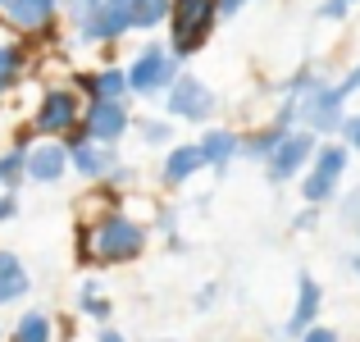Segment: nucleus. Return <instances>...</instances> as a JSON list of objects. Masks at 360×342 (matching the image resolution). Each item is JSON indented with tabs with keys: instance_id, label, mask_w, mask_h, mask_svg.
Listing matches in <instances>:
<instances>
[{
	"instance_id": "9",
	"label": "nucleus",
	"mask_w": 360,
	"mask_h": 342,
	"mask_svg": "<svg viewBox=\"0 0 360 342\" xmlns=\"http://www.w3.org/2000/svg\"><path fill=\"white\" fill-rule=\"evenodd\" d=\"M64 146H69V174L87 178V183H105V178L115 174V165L123 160V156H119V146L91 141V137H82L78 128L64 132Z\"/></svg>"
},
{
	"instance_id": "17",
	"label": "nucleus",
	"mask_w": 360,
	"mask_h": 342,
	"mask_svg": "<svg viewBox=\"0 0 360 342\" xmlns=\"http://www.w3.org/2000/svg\"><path fill=\"white\" fill-rule=\"evenodd\" d=\"M27 292H32V274H27V265L18 260V251L0 246V310L27 301Z\"/></svg>"
},
{
	"instance_id": "18",
	"label": "nucleus",
	"mask_w": 360,
	"mask_h": 342,
	"mask_svg": "<svg viewBox=\"0 0 360 342\" xmlns=\"http://www.w3.org/2000/svg\"><path fill=\"white\" fill-rule=\"evenodd\" d=\"M292 128H278V123H264V128H251V132H242V160H251V165H264L269 160V151L278 146L283 137H288Z\"/></svg>"
},
{
	"instance_id": "3",
	"label": "nucleus",
	"mask_w": 360,
	"mask_h": 342,
	"mask_svg": "<svg viewBox=\"0 0 360 342\" xmlns=\"http://www.w3.org/2000/svg\"><path fill=\"white\" fill-rule=\"evenodd\" d=\"M347 169H352V151H347L338 137H333V141L319 137V146H315V156H310L306 174L297 178V187H301V205H315V210L333 205V201H338V192H342Z\"/></svg>"
},
{
	"instance_id": "5",
	"label": "nucleus",
	"mask_w": 360,
	"mask_h": 342,
	"mask_svg": "<svg viewBox=\"0 0 360 342\" xmlns=\"http://www.w3.org/2000/svg\"><path fill=\"white\" fill-rule=\"evenodd\" d=\"M165 114L174 123H192V128H205V123H214V114H219V91L210 87L205 78H196V73H178L174 87L165 91Z\"/></svg>"
},
{
	"instance_id": "19",
	"label": "nucleus",
	"mask_w": 360,
	"mask_h": 342,
	"mask_svg": "<svg viewBox=\"0 0 360 342\" xmlns=\"http://www.w3.org/2000/svg\"><path fill=\"white\" fill-rule=\"evenodd\" d=\"M9 342H55V319L46 310H23L9 329Z\"/></svg>"
},
{
	"instance_id": "13",
	"label": "nucleus",
	"mask_w": 360,
	"mask_h": 342,
	"mask_svg": "<svg viewBox=\"0 0 360 342\" xmlns=\"http://www.w3.org/2000/svg\"><path fill=\"white\" fill-rule=\"evenodd\" d=\"M205 174V156L196 141H174V146H165V156H160V183L169 187V192H183L192 178Z\"/></svg>"
},
{
	"instance_id": "21",
	"label": "nucleus",
	"mask_w": 360,
	"mask_h": 342,
	"mask_svg": "<svg viewBox=\"0 0 360 342\" xmlns=\"http://www.w3.org/2000/svg\"><path fill=\"white\" fill-rule=\"evenodd\" d=\"M165 18H169V0H128L132 32H160Z\"/></svg>"
},
{
	"instance_id": "8",
	"label": "nucleus",
	"mask_w": 360,
	"mask_h": 342,
	"mask_svg": "<svg viewBox=\"0 0 360 342\" xmlns=\"http://www.w3.org/2000/svg\"><path fill=\"white\" fill-rule=\"evenodd\" d=\"M78 132L91 141H105V146H119L132 132V101H87Z\"/></svg>"
},
{
	"instance_id": "15",
	"label": "nucleus",
	"mask_w": 360,
	"mask_h": 342,
	"mask_svg": "<svg viewBox=\"0 0 360 342\" xmlns=\"http://www.w3.org/2000/svg\"><path fill=\"white\" fill-rule=\"evenodd\" d=\"M27 69H32V51H27V42L5 23V18H0V96H9V91L23 87Z\"/></svg>"
},
{
	"instance_id": "26",
	"label": "nucleus",
	"mask_w": 360,
	"mask_h": 342,
	"mask_svg": "<svg viewBox=\"0 0 360 342\" xmlns=\"http://www.w3.org/2000/svg\"><path fill=\"white\" fill-rule=\"evenodd\" d=\"M333 205H338V220H342V228H347V224L356 220V210H360V183L352 187V192H338Z\"/></svg>"
},
{
	"instance_id": "27",
	"label": "nucleus",
	"mask_w": 360,
	"mask_h": 342,
	"mask_svg": "<svg viewBox=\"0 0 360 342\" xmlns=\"http://www.w3.org/2000/svg\"><path fill=\"white\" fill-rule=\"evenodd\" d=\"M214 301H219V283H201V288H196V297H192V310H196V315H210V310H214Z\"/></svg>"
},
{
	"instance_id": "32",
	"label": "nucleus",
	"mask_w": 360,
	"mask_h": 342,
	"mask_svg": "<svg viewBox=\"0 0 360 342\" xmlns=\"http://www.w3.org/2000/svg\"><path fill=\"white\" fill-rule=\"evenodd\" d=\"M96 342H128L119 334V329H110V324H101V334H96Z\"/></svg>"
},
{
	"instance_id": "23",
	"label": "nucleus",
	"mask_w": 360,
	"mask_h": 342,
	"mask_svg": "<svg viewBox=\"0 0 360 342\" xmlns=\"http://www.w3.org/2000/svg\"><path fill=\"white\" fill-rule=\"evenodd\" d=\"M27 183V165H23V146L0 151V192H23Z\"/></svg>"
},
{
	"instance_id": "14",
	"label": "nucleus",
	"mask_w": 360,
	"mask_h": 342,
	"mask_svg": "<svg viewBox=\"0 0 360 342\" xmlns=\"http://www.w3.org/2000/svg\"><path fill=\"white\" fill-rule=\"evenodd\" d=\"M319 310H324V283H319L315 274L301 270L297 274V301H292V315L283 319V338L297 342L310 324H319Z\"/></svg>"
},
{
	"instance_id": "33",
	"label": "nucleus",
	"mask_w": 360,
	"mask_h": 342,
	"mask_svg": "<svg viewBox=\"0 0 360 342\" xmlns=\"http://www.w3.org/2000/svg\"><path fill=\"white\" fill-rule=\"evenodd\" d=\"M347 233H356V242H360V210H356V220L347 224Z\"/></svg>"
},
{
	"instance_id": "6",
	"label": "nucleus",
	"mask_w": 360,
	"mask_h": 342,
	"mask_svg": "<svg viewBox=\"0 0 360 342\" xmlns=\"http://www.w3.org/2000/svg\"><path fill=\"white\" fill-rule=\"evenodd\" d=\"M82 106H87V101L73 91L69 78H64V82H46L41 101H37L32 119H27V128H32V137H64V132L78 128Z\"/></svg>"
},
{
	"instance_id": "11",
	"label": "nucleus",
	"mask_w": 360,
	"mask_h": 342,
	"mask_svg": "<svg viewBox=\"0 0 360 342\" xmlns=\"http://www.w3.org/2000/svg\"><path fill=\"white\" fill-rule=\"evenodd\" d=\"M23 165H27V183L55 187L69 174V146H64V137H32L23 146Z\"/></svg>"
},
{
	"instance_id": "35",
	"label": "nucleus",
	"mask_w": 360,
	"mask_h": 342,
	"mask_svg": "<svg viewBox=\"0 0 360 342\" xmlns=\"http://www.w3.org/2000/svg\"><path fill=\"white\" fill-rule=\"evenodd\" d=\"M0 342H5V334H0Z\"/></svg>"
},
{
	"instance_id": "16",
	"label": "nucleus",
	"mask_w": 360,
	"mask_h": 342,
	"mask_svg": "<svg viewBox=\"0 0 360 342\" xmlns=\"http://www.w3.org/2000/svg\"><path fill=\"white\" fill-rule=\"evenodd\" d=\"M196 146H201V156H205V169L229 174V169L242 160V132L224 128V123H205L201 137H196Z\"/></svg>"
},
{
	"instance_id": "1",
	"label": "nucleus",
	"mask_w": 360,
	"mask_h": 342,
	"mask_svg": "<svg viewBox=\"0 0 360 342\" xmlns=\"http://www.w3.org/2000/svg\"><path fill=\"white\" fill-rule=\"evenodd\" d=\"M150 246V224H141L137 215H128L119 205V196L96 210L87 224H78V265L82 270H115V265L141 260Z\"/></svg>"
},
{
	"instance_id": "28",
	"label": "nucleus",
	"mask_w": 360,
	"mask_h": 342,
	"mask_svg": "<svg viewBox=\"0 0 360 342\" xmlns=\"http://www.w3.org/2000/svg\"><path fill=\"white\" fill-rule=\"evenodd\" d=\"M297 342H338V329H328V324H310Z\"/></svg>"
},
{
	"instance_id": "20",
	"label": "nucleus",
	"mask_w": 360,
	"mask_h": 342,
	"mask_svg": "<svg viewBox=\"0 0 360 342\" xmlns=\"http://www.w3.org/2000/svg\"><path fill=\"white\" fill-rule=\"evenodd\" d=\"M78 310L91 319V324H110V315H115V301L101 292V279H82V288H78Z\"/></svg>"
},
{
	"instance_id": "30",
	"label": "nucleus",
	"mask_w": 360,
	"mask_h": 342,
	"mask_svg": "<svg viewBox=\"0 0 360 342\" xmlns=\"http://www.w3.org/2000/svg\"><path fill=\"white\" fill-rule=\"evenodd\" d=\"M315 224H319V210H315V205H301V215L292 220V228H297V233H310Z\"/></svg>"
},
{
	"instance_id": "22",
	"label": "nucleus",
	"mask_w": 360,
	"mask_h": 342,
	"mask_svg": "<svg viewBox=\"0 0 360 342\" xmlns=\"http://www.w3.org/2000/svg\"><path fill=\"white\" fill-rule=\"evenodd\" d=\"M132 132H137V141L141 146H150V151H165V146H174L178 141V128H174V119H132Z\"/></svg>"
},
{
	"instance_id": "4",
	"label": "nucleus",
	"mask_w": 360,
	"mask_h": 342,
	"mask_svg": "<svg viewBox=\"0 0 360 342\" xmlns=\"http://www.w3.org/2000/svg\"><path fill=\"white\" fill-rule=\"evenodd\" d=\"M123 73H128L132 101H155V96H165V91L174 87V78L183 73V60H178L165 42H146L128 64H123Z\"/></svg>"
},
{
	"instance_id": "31",
	"label": "nucleus",
	"mask_w": 360,
	"mask_h": 342,
	"mask_svg": "<svg viewBox=\"0 0 360 342\" xmlns=\"http://www.w3.org/2000/svg\"><path fill=\"white\" fill-rule=\"evenodd\" d=\"M214 5H219V18H238L251 0H214Z\"/></svg>"
},
{
	"instance_id": "25",
	"label": "nucleus",
	"mask_w": 360,
	"mask_h": 342,
	"mask_svg": "<svg viewBox=\"0 0 360 342\" xmlns=\"http://www.w3.org/2000/svg\"><path fill=\"white\" fill-rule=\"evenodd\" d=\"M356 5H360V0H319L315 18H324V23H342V18H352Z\"/></svg>"
},
{
	"instance_id": "34",
	"label": "nucleus",
	"mask_w": 360,
	"mask_h": 342,
	"mask_svg": "<svg viewBox=\"0 0 360 342\" xmlns=\"http://www.w3.org/2000/svg\"><path fill=\"white\" fill-rule=\"evenodd\" d=\"M155 342H183V338H155Z\"/></svg>"
},
{
	"instance_id": "24",
	"label": "nucleus",
	"mask_w": 360,
	"mask_h": 342,
	"mask_svg": "<svg viewBox=\"0 0 360 342\" xmlns=\"http://www.w3.org/2000/svg\"><path fill=\"white\" fill-rule=\"evenodd\" d=\"M338 141H342L352 156L360 151V110H347L342 114V123H338Z\"/></svg>"
},
{
	"instance_id": "10",
	"label": "nucleus",
	"mask_w": 360,
	"mask_h": 342,
	"mask_svg": "<svg viewBox=\"0 0 360 342\" xmlns=\"http://www.w3.org/2000/svg\"><path fill=\"white\" fill-rule=\"evenodd\" d=\"M0 18L18 37H55V27L64 23L60 0H0Z\"/></svg>"
},
{
	"instance_id": "12",
	"label": "nucleus",
	"mask_w": 360,
	"mask_h": 342,
	"mask_svg": "<svg viewBox=\"0 0 360 342\" xmlns=\"http://www.w3.org/2000/svg\"><path fill=\"white\" fill-rule=\"evenodd\" d=\"M69 82H73V91H78L82 101H132L123 64H101V69H73V73H69Z\"/></svg>"
},
{
	"instance_id": "29",
	"label": "nucleus",
	"mask_w": 360,
	"mask_h": 342,
	"mask_svg": "<svg viewBox=\"0 0 360 342\" xmlns=\"http://www.w3.org/2000/svg\"><path fill=\"white\" fill-rule=\"evenodd\" d=\"M18 220V192H0V224Z\"/></svg>"
},
{
	"instance_id": "2",
	"label": "nucleus",
	"mask_w": 360,
	"mask_h": 342,
	"mask_svg": "<svg viewBox=\"0 0 360 342\" xmlns=\"http://www.w3.org/2000/svg\"><path fill=\"white\" fill-rule=\"evenodd\" d=\"M214 27H219V5L214 0H169L165 18V46L178 60H192L210 46Z\"/></svg>"
},
{
	"instance_id": "7",
	"label": "nucleus",
	"mask_w": 360,
	"mask_h": 342,
	"mask_svg": "<svg viewBox=\"0 0 360 342\" xmlns=\"http://www.w3.org/2000/svg\"><path fill=\"white\" fill-rule=\"evenodd\" d=\"M315 146H319V137L310 128H292L288 137L278 141V146L269 151V160H264V183L269 187H288V183H297L301 174H306V165H310V156H315Z\"/></svg>"
}]
</instances>
